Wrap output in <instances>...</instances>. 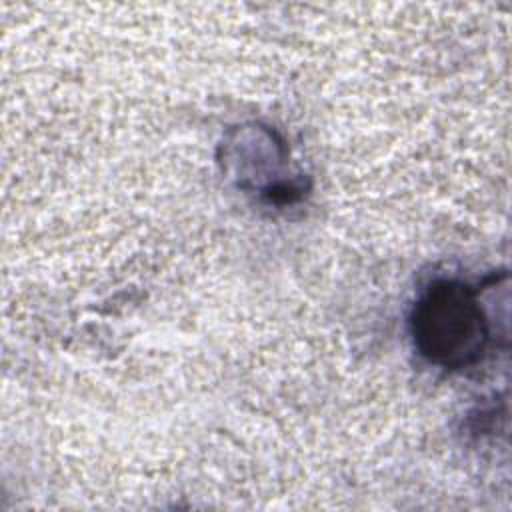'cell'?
Instances as JSON below:
<instances>
[{
    "label": "cell",
    "mask_w": 512,
    "mask_h": 512,
    "mask_svg": "<svg viewBox=\"0 0 512 512\" xmlns=\"http://www.w3.org/2000/svg\"><path fill=\"white\" fill-rule=\"evenodd\" d=\"M410 326L418 352L446 370L478 362L490 338L478 290L460 280L430 284L412 310Z\"/></svg>",
    "instance_id": "obj_1"
}]
</instances>
